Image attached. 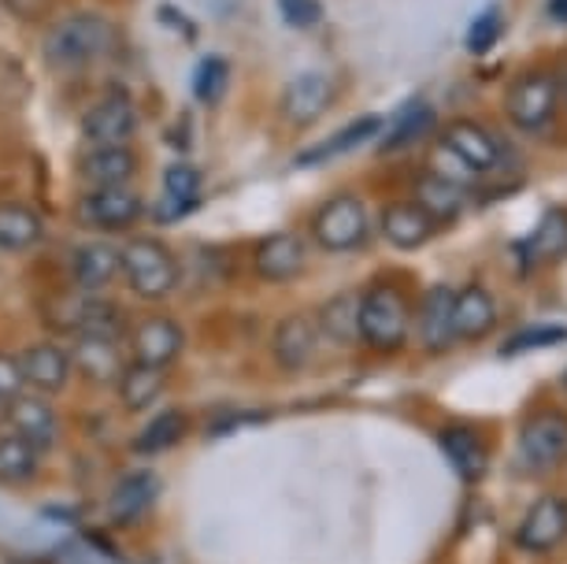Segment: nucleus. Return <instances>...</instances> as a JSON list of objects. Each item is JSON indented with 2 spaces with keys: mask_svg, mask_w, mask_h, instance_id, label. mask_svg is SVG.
<instances>
[{
  "mask_svg": "<svg viewBox=\"0 0 567 564\" xmlns=\"http://www.w3.org/2000/svg\"><path fill=\"white\" fill-rule=\"evenodd\" d=\"M442 153H449L464 172L489 175L505 164V145L497 142L494 131H486L475 120H456L449 123V131L442 134Z\"/></svg>",
  "mask_w": 567,
  "mask_h": 564,
  "instance_id": "nucleus-11",
  "label": "nucleus"
},
{
  "mask_svg": "<svg viewBox=\"0 0 567 564\" xmlns=\"http://www.w3.org/2000/svg\"><path fill=\"white\" fill-rule=\"evenodd\" d=\"M319 324L312 312H290L271 335V357L282 371H305L316 360Z\"/></svg>",
  "mask_w": 567,
  "mask_h": 564,
  "instance_id": "nucleus-17",
  "label": "nucleus"
},
{
  "mask_svg": "<svg viewBox=\"0 0 567 564\" xmlns=\"http://www.w3.org/2000/svg\"><path fill=\"white\" fill-rule=\"evenodd\" d=\"M68 357H71L74 379H82L85 387H93V390L115 387L126 365H131L123 342H115V338H93V335H74V342L68 346Z\"/></svg>",
  "mask_w": 567,
  "mask_h": 564,
  "instance_id": "nucleus-10",
  "label": "nucleus"
},
{
  "mask_svg": "<svg viewBox=\"0 0 567 564\" xmlns=\"http://www.w3.org/2000/svg\"><path fill=\"white\" fill-rule=\"evenodd\" d=\"M115 23L101 12H74L68 19H60L56 27H49L45 34V63H52L56 71H79L85 63L109 57L115 45Z\"/></svg>",
  "mask_w": 567,
  "mask_h": 564,
  "instance_id": "nucleus-1",
  "label": "nucleus"
},
{
  "mask_svg": "<svg viewBox=\"0 0 567 564\" xmlns=\"http://www.w3.org/2000/svg\"><path fill=\"white\" fill-rule=\"evenodd\" d=\"M412 201H420V205L431 212L437 223H445V219H456L460 212H464L467 189L460 186L456 178L434 172V175H423L420 183H415V197Z\"/></svg>",
  "mask_w": 567,
  "mask_h": 564,
  "instance_id": "nucleus-33",
  "label": "nucleus"
},
{
  "mask_svg": "<svg viewBox=\"0 0 567 564\" xmlns=\"http://www.w3.org/2000/svg\"><path fill=\"white\" fill-rule=\"evenodd\" d=\"M267 412H227V417H219L212 423V434H234L241 428H256V423H264Z\"/></svg>",
  "mask_w": 567,
  "mask_h": 564,
  "instance_id": "nucleus-41",
  "label": "nucleus"
},
{
  "mask_svg": "<svg viewBox=\"0 0 567 564\" xmlns=\"http://www.w3.org/2000/svg\"><path fill=\"white\" fill-rule=\"evenodd\" d=\"M186 434H189V412L178 409V406H167L164 412H156V417L134 434L131 450L137 457H159V453L175 450V445L186 439Z\"/></svg>",
  "mask_w": 567,
  "mask_h": 564,
  "instance_id": "nucleus-28",
  "label": "nucleus"
},
{
  "mask_svg": "<svg viewBox=\"0 0 567 564\" xmlns=\"http://www.w3.org/2000/svg\"><path fill=\"white\" fill-rule=\"evenodd\" d=\"M567 342V327L564 324H534V327H523L501 346V357H516V353H534V349H549V346H560Z\"/></svg>",
  "mask_w": 567,
  "mask_h": 564,
  "instance_id": "nucleus-35",
  "label": "nucleus"
},
{
  "mask_svg": "<svg viewBox=\"0 0 567 564\" xmlns=\"http://www.w3.org/2000/svg\"><path fill=\"white\" fill-rule=\"evenodd\" d=\"M71 335H93V338H115V342H126V331H131V319L115 301H109L104 294H85L74 301L71 316L63 319Z\"/></svg>",
  "mask_w": 567,
  "mask_h": 564,
  "instance_id": "nucleus-22",
  "label": "nucleus"
},
{
  "mask_svg": "<svg viewBox=\"0 0 567 564\" xmlns=\"http://www.w3.org/2000/svg\"><path fill=\"white\" fill-rule=\"evenodd\" d=\"M523 249H530L538 260H564L567 257V212L564 208L545 212Z\"/></svg>",
  "mask_w": 567,
  "mask_h": 564,
  "instance_id": "nucleus-34",
  "label": "nucleus"
},
{
  "mask_svg": "<svg viewBox=\"0 0 567 564\" xmlns=\"http://www.w3.org/2000/svg\"><path fill=\"white\" fill-rule=\"evenodd\" d=\"M357 316H360V294H334L330 301L316 312V324H319V335H327L334 346H352L360 342V327H357Z\"/></svg>",
  "mask_w": 567,
  "mask_h": 564,
  "instance_id": "nucleus-31",
  "label": "nucleus"
},
{
  "mask_svg": "<svg viewBox=\"0 0 567 564\" xmlns=\"http://www.w3.org/2000/svg\"><path fill=\"white\" fill-rule=\"evenodd\" d=\"M334 79L327 71H301L282 90V115L293 126H312L334 101Z\"/></svg>",
  "mask_w": 567,
  "mask_h": 564,
  "instance_id": "nucleus-15",
  "label": "nucleus"
},
{
  "mask_svg": "<svg viewBox=\"0 0 567 564\" xmlns=\"http://www.w3.org/2000/svg\"><path fill=\"white\" fill-rule=\"evenodd\" d=\"M308 268V242L293 230H275L256 242L252 249V271L260 283L282 286L293 283Z\"/></svg>",
  "mask_w": 567,
  "mask_h": 564,
  "instance_id": "nucleus-12",
  "label": "nucleus"
},
{
  "mask_svg": "<svg viewBox=\"0 0 567 564\" xmlns=\"http://www.w3.org/2000/svg\"><path fill=\"white\" fill-rule=\"evenodd\" d=\"M126 346H131V360H142V365L153 368H171L186 353V327L167 312L142 316L126 331Z\"/></svg>",
  "mask_w": 567,
  "mask_h": 564,
  "instance_id": "nucleus-7",
  "label": "nucleus"
},
{
  "mask_svg": "<svg viewBox=\"0 0 567 564\" xmlns=\"http://www.w3.org/2000/svg\"><path fill=\"white\" fill-rule=\"evenodd\" d=\"M8 431L19 434V439L30 442L45 457L63 442V417H60V409L52 406V398L23 390L12 406H8Z\"/></svg>",
  "mask_w": 567,
  "mask_h": 564,
  "instance_id": "nucleus-8",
  "label": "nucleus"
},
{
  "mask_svg": "<svg viewBox=\"0 0 567 564\" xmlns=\"http://www.w3.org/2000/svg\"><path fill=\"white\" fill-rule=\"evenodd\" d=\"M74 172L90 189L131 186V178L137 175V156L131 145H90L79 156Z\"/></svg>",
  "mask_w": 567,
  "mask_h": 564,
  "instance_id": "nucleus-19",
  "label": "nucleus"
},
{
  "mask_svg": "<svg viewBox=\"0 0 567 564\" xmlns=\"http://www.w3.org/2000/svg\"><path fill=\"white\" fill-rule=\"evenodd\" d=\"M45 238V223L23 201H0V249L27 253Z\"/></svg>",
  "mask_w": 567,
  "mask_h": 564,
  "instance_id": "nucleus-29",
  "label": "nucleus"
},
{
  "mask_svg": "<svg viewBox=\"0 0 567 564\" xmlns=\"http://www.w3.org/2000/svg\"><path fill=\"white\" fill-rule=\"evenodd\" d=\"M567 539V502L560 494H545L538 498L527 516L519 520L516 531V546L527 553H549Z\"/></svg>",
  "mask_w": 567,
  "mask_h": 564,
  "instance_id": "nucleus-14",
  "label": "nucleus"
},
{
  "mask_svg": "<svg viewBox=\"0 0 567 564\" xmlns=\"http://www.w3.org/2000/svg\"><path fill=\"white\" fill-rule=\"evenodd\" d=\"M23 390H27V379H23V365H19V353H4V349H0V398L16 401Z\"/></svg>",
  "mask_w": 567,
  "mask_h": 564,
  "instance_id": "nucleus-40",
  "label": "nucleus"
},
{
  "mask_svg": "<svg viewBox=\"0 0 567 564\" xmlns=\"http://www.w3.org/2000/svg\"><path fill=\"white\" fill-rule=\"evenodd\" d=\"M501 30H505V19H501V8H486V12L475 16V23L467 27V52L471 57H483L501 41Z\"/></svg>",
  "mask_w": 567,
  "mask_h": 564,
  "instance_id": "nucleus-37",
  "label": "nucleus"
},
{
  "mask_svg": "<svg viewBox=\"0 0 567 564\" xmlns=\"http://www.w3.org/2000/svg\"><path fill=\"white\" fill-rule=\"evenodd\" d=\"M123 283L142 301H167L182 283V264L153 234H137L123 246Z\"/></svg>",
  "mask_w": 567,
  "mask_h": 564,
  "instance_id": "nucleus-3",
  "label": "nucleus"
},
{
  "mask_svg": "<svg viewBox=\"0 0 567 564\" xmlns=\"http://www.w3.org/2000/svg\"><path fill=\"white\" fill-rule=\"evenodd\" d=\"M545 12H549L553 23H564L567 27V0H549V4H545Z\"/></svg>",
  "mask_w": 567,
  "mask_h": 564,
  "instance_id": "nucleus-42",
  "label": "nucleus"
},
{
  "mask_svg": "<svg viewBox=\"0 0 567 564\" xmlns=\"http://www.w3.org/2000/svg\"><path fill=\"white\" fill-rule=\"evenodd\" d=\"M167 379H171V368H153V365H142V360H131L126 371L115 382V393H120V409L137 417V412H148L164 398L167 390Z\"/></svg>",
  "mask_w": 567,
  "mask_h": 564,
  "instance_id": "nucleus-25",
  "label": "nucleus"
},
{
  "mask_svg": "<svg viewBox=\"0 0 567 564\" xmlns=\"http://www.w3.org/2000/svg\"><path fill=\"white\" fill-rule=\"evenodd\" d=\"M164 189L171 201H186V205H197V194H200V172L194 164H171L164 172Z\"/></svg>",
  "mask_w": 567,
  "mask_h": 564,
  "instance_id": "nucleus-38",
  "label": "nucleus"
},
{
  "mask_svg": "<svg viewBox=\"0 0 567 564\" xmlns=\"http://www.w3.org/2000/svg\"><path fill=\"white\" fill-rule=\"evenodd\" d=\"M371 216L357 194H334L312 212V242L323 253H352L363 246Z\"/></svg>",
  "mask_w": 567,
  "mask_h": 564,
  "instance_id": "nucleus-4",
  "label": "nucleus"
},
{
  "mask_svg": "<svg viewBox=\"0 0 567 564\" xmlns=\"http://www.w3.org/2000/svg\"><path fill=\"white\" fill-rule=\"evenodd\" d=\"M519 453L530 468H556L567 461V412L542 409L519 428Z\"/></svg>",
  "mask_w": 567,
  "mask_h": 564,
  "instance_id": "nucleus-13",
  "label": "nucleus"
},
{
  "mask_svg": "<svg viewBox=\"0 0 567 564\" xmlns=\"http://www.w3.org/2000/svg\"><path fill=\"white\" fill-rule=\"evenodd\" d=\"M437 123V112L434 104L426 101H409L398 115V123L390 126V134L379 137V148L382 153H401V148H412L415 142H423L426 134L434 131Z\"/></svg>",
  "mask_w": 567,
  "mask_h": 564,
  "instance_id": "nucleus-32",
  "label": "nucleus"
},
{
  "mask_svg": "<svg viewBox=\"0 0 567 564\" xmlns=\"http://www.w3.org/2000/svg\"><path fill=\"white\" fill-rule=\"evenodd\" d=\"M360 342L374 353H398L409 342L412 331V308L393 283H374L371 290L360 294Z\"/></svg>",
  "mask_w": 567,
  "mask_h": 564,
  "instance_id": "nucleus-2",
  "label": "nucleus"
},
{
  "mask_svg": "<svg viewBox=\"0 0 567 564\" xmlns=\"http://www.w3.org/2000/svg\"><path fill=\"white\" fill-rule=\"evenodd\" d=\"M41 475V453L19 434H0V486L4 491H23Z\"/></svg>",
  "mask_w": 567,
  "mask_h": 564,
  "instance_id": "nucleus-30",
  "label": "nucleus"
},
{
  "mask_svg": "<svg viewBox=\"0 0 567 564\" xmlns=\"http://www.w3.org/2000/svg\"><path fill=\"white\" fill-rule=\"evenodd\" d=\"M453 297L456 290H449V286H434V290L423 294V305H420V312H415V335H420L426 353H445V349L456 342Z\"/></svg>",
  "mask_w": 567,
  "mask_h": 564,
  "instance_id": "nucleus-24",
  "label": "nucleus"
},
{
  "mask_svg": "<svg viewBox=\"0 0 567 564\" xmlns=\"http://www.w3.org/2000/svg\"><path fill=\"white\" fill-rule=\"evenodd\" d=\"M497 327V301L486 286L467 283L453 297V338L456 342H478Z\"/></svg>",
  "mask_w": 567,
  "mask_h": 564,
  "instance_id": "nucleus-23",
  "label": "nucleus"
},
{
  "mask_svg": "<svg viewBox=\"0 0 567 564\" xmlns=\"http://www.w3.org/2000/svg\"><path fill=\"white\" fill-rule=\"evenodd\" d=\"M123 279V249L109 238L85 242L74 249V286L82 294H104Z\"/></svg>",
  "mask_w": 567,
  "mask_h": 564,
  "instance_id": "nucleus-21",
  "label": "nucleus"
},
{
  "mask_svg": "<svg viewBox=\"0 0 567 564\" xmlns=\"http://www.w3.org/2000/svg\"><path fill=\"white\" fill-rule=\"evenodd\" d=\"M159 491H164V479H159L153 468H131L115 479L109 502H104V516H109L112 527H134L153 513L159 502Z\"/></svg>",
  "mask_w": 567,
  "mask_h": 564,
  "instance_id": "nucleus-9",
  "label": "nucleus"
},
{
  "mask_svg": "<svg viewBox=\"0 0 567 564\" xmlns=\"http://www.w3.org/2000/svg\"><path fill=\"white\" fill-rule=\"evenodd\" d=\"M434 227H437V219L420 205V201H390L379 216L382 238H386L393 249H404V253L426 246Z\"/></svg>",
  "mask_w": 567,
  "mask_h": 564,
  "instance_id": "nucleus-20",
  "label": "nucleus"
},
{
  "mask_svg": "<svg viewBox=\"0 0 567 564\" xmlns=\"http://www.w3.org/2000/svg\"><path fill=\"white\" fill-rule=\"evenodd\" d=\"M560 109V86L549 71H527L505 93V115L508 123L523 134H542L556 120Z\"/></svg>",
  "mask_w": 567,
  "mask_h": 564,
  "instance_id": "nucleus-5",
  "label": "nucleus"
},
{
  "mask_svg": "<svg viewBox=\"0 0 567 564\" xmlns=\"http://www.w3.org/2000/svg\"><path fill=\"white\" fill-rule=\"evenodd\" d=\"M19 365H23L27 390L45 393V398H56L74 379L68 349L56 342H30L23 353H19Z\"/></svg>",
  "mask_w": 567,
  "mask_h": 564,
  "instance_id": "nucleus-16",
  "label": "nucleus"
},
{
  "mask_svg": "<svg viewBox=\"0 0 567 564\" xmlns=\"http://www.w3.org/2000/svg\"><path fill=\"white\" fill-rule=\"evenodd\" d=\"M564 390H567V371H564Z\"/></svg>",
  "mask_w": 567,
  "mask_h": 564,
  "instance_id": "nucleus-44",
  "label": "nucleus"
},
{
  "mask_svg": "<svg viewBox=\"0 0 567 564\" xmlns=\"http://www.w3.org/2000/svg\"><path fill=\"white\" fill-rule=\"evenodd\" d=\"M278 12L297 30H312L323 19V4L319 0H278Z\"/></svg>",
  "mask_w": 567,
  "mask_h": 564,
  "instance_id": "nucleus-39",
  "label": "nucleus"
},
{
  "mask_svg": "<svg viewBox=\"0 0 567 564\" xmlns=\"http://www.w3.org/2000/svg\"><path fill=\"white\" fill-rule=\"evenodd\" d=\"M145 216V197L131 186L90 189L74 201V223L97 234H123Z\"/></svg>",
  "mask_w": 567,
  "mask_h": 564,
  "instance_id": "nucleus-6",
  "label": "nucleus"
},
{
  "mask_svg": "<svg viewBox=\"0 0 567 564\" xmlns=\"http://www.w3.org/2000/svg\"><path fill=\"white\" fill-rule=\"evenodd\" d=\"M189 90H194V98L200 104H216L223 98V90H227V60H219V57L200 60L197 71H194V82H189Z\"/></svg>",
  "mask_w": 567,
  "mask_h": 564,
  "instance_id": "nucleus-36",
  "label": "nucleus"
},
{
  "mask_svg": "<svg viewBox=\"0 0 567 564\" xmlns=\"http://www.w3.org/2000/svg\"><path fill=\"white\" fill-rule=\"evenodd\" d=\"M134 131H137V112L123 93L101 98L90 112L82 115L85 145H131Z\"/></svg>",
  "mask_w": 567,
  "mask_h": 564,
  "instance_id": "nucleus-18",
  "label": "nucleus"
},
{
  "mask_svg": "<svg viewBox=\"0 0 567 564\" xmlns=\"http://www.w3.org/2000/svg\"><path fill=\"white\" fill-rule=\"evenodd\" d=\"M379 134H382L379 115H357V120L341 126L338 134H330V137H323V142H316L312 148H305V153L297 156V167H319V164H327V160L346 156V153H352V148L368 145L371 137H379Z\"/></svg>",
  "mask_w": 567,
  "mask_h": 564,
  "instance_id": "nucleus-26",
  "label": "nucleus"
},
{
  "mask_svg": "<svg viewBox=\"0 0 567 564\" xmlns=\"http://www.w3.org/2000/svg\"><path fill=\"white\" fill-rule=\"evenodd\" d=\"M8 406H12V401L0 398V428H8Z\"/></svg>",
  "mask_w": 567,
  "mask_h": 564,
  "instance_id": "nucleus-43",
  "label": "nucleus"
},
{
  "mask_svg": "<svg viewBox=\"0 0 567 564\" xmlns=\"http://www.w3.org/2000/svg\"><path fill=\"white\" fill-rule=\"evenodd\" d=\"M437 445H442L445 461L453 464V472L464 479V483H478V479L489 472V450L475 431L445 428L442 434H437Z\"/></svg>",
  "mask_w": 567,
  "mask_h": 564,
  "instance_id": "nucleus-27",
  "label": "nucleus"
}]
</instances>
